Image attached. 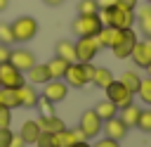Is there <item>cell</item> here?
I'll return each instance as SVG.
<instances>
[{"instance_id": "obj_3", "label": "cell", "mask_w": 151, "mask_h": 147, "mask_svg": "<svg viewBox=\"0 0 151 147\" xmlns=\"http://www.w3.org/2000/svg\"><path fill=\"white\" fill-rule=\"evenodd\" d=\"M101 45L97 40V36H83L76 40V62H92L99 55Z\"/></svg>"}, {"instance_id": "obj_11", "label": "cell", "mask_w": 151, "mask_h": 147, "mask_svg": "<svg viewBox=\"0 0 151 147\" xmlns=\"http://www.w3.org/2000/svg\"><path fill=\"white\" fill-rule=\"evenodd\" d=\"M80 140H85V135L78 128H61L59 133H52V145L54 147H71Z\"/></svg>"}, {"instance_id": "obj_44", "label": "cell", "mask_w": 151, "mask_h": 147, "mask_svg": "<svg viewBox=\"0 0 151 147\" xmlns=\"http://www.w3.org/2000/svg\"><path fill=\"white\" fill-rule=\"evenodd\" d=\"M144 2H149V5H151V0H144Z\"/></svg>"}, {"instance_id": "obj_17", "label": "cell", "mask_w": 151, "mask_h": 147, "mask_svg": "<svg viewBox=\"0 0 151 147\" xmlns=\"http://www.w3.org/2000/svg\"><path fill=\"white\" fill-rule=\"evenodd\" d=\"M101 130L106 133V138H111V140H123L125 135H127V126L118 119V116H113V119H109V121H104V126H101Z\"/></svg>"}, {"instance_id": "obj_1", "label": "cell", "mask_w": 151, "mask_h": 147, "mask_svg": "<svg viewBox=\"0 0 151 147\" xmlns=\"http://www.w3.org/2000/svg\"><path fill=\"white\" fill-rule=\"evenodd\" d=\"M9 26H12L14 43H19V45H24V43H28V40H33V38L38 36V19H35V17L21 14V17H17Z\"/></svg>"}, {"instance_id": "obj_23", "label": "cell", "mask_w": 151, "mask_h": 147, "mask_svg": "<svg viewBox=\"0 0 151 147\" xmlns=\"http://www.w3.org/2000/svg\"><path fill=\"white\" fill-rule=\"evenodd\" d=\"M45 64H47L50 78H64V74H66V69H68L71 62H66V59H61V57H52V59L45 62Z\"/></svg>"}, {"instance_id": "obj_24", "label": "cell", "mask_w": 151, "mask_h": 147, "mask_svg": "<svg viewBox=\"0 0 151 147\" xmlns=\"http://www.w3.org/2000/svg\"><path fill=\"white\" fill-rule=\"evenodd\" d=\"M116 78H113V74H111V69H106V66H94V76H92V83L97 85V88H106V85H111Z\"/></svg>"}, {"instance_id": "obj_10", "label": "cell", "mask_w": 151, "mask_h": 147, "mask_svg": "<svg viewBox=\"0 0 151 147\" xmlns=\"http://www.w3.org/2000/svg\"><path fill=\"white\" fill-rule=\"evenodd\" d=\"M123 36H125V28H116V26H101V31L97 33V40H99L101 50H104V47H106V50H111V47H116V45L123 40Z\"/></svg>"}, {"instance_id": "obj_9", "label": "cell", "mask_w": 151, "mask_h": 147, "mask_svg": "<svg viewBox=\"0 0 151 147\" xmlns=\"http://www.w3.org/2000/svg\"><path fill=\"white\" fill-rule=\"evenodd\" d=\"M9 64L26 74V71L35 64V55H33L31 50H26V47H12V52H9Z\"/></svg>"}, {"instance_id": "obj_32", "label": "cell", "mask_w": 151, "mask_h": 147, "mask_svg": "<svg viewBox=\"0 0 151 147\" xmlns=\"http://www.w3.org/2000/svg\"><path fill=\"white\" fill-rule=\"evenodd\" d=\"M137 128L144 130V133H151V109H142L139 121H137Z\"/></svg>"}, {"instance_id": "obj_41", "label": "cell", "mask_w": 151, "mask_h": 147, "mask_svg": "<svg viewBox=\"0 0 151 147\" xmlns=\"http://www.w3.org/2000/svg\"><path fill=\"white\" fill-rule=\"evenodd\" d=\"M9 9V0H0V12H7Z\"/></svg>"}, {"instance_id": "obj_13", "label": "cell", "mask_w": 151, "mask_h": 147, "mask_svg": "<svg viewBox=\"0 0 151 147\" xmlns=\"http://www.w3.org/2000/svg\"><path fill=\"white\" fill-rule=\"evenodd\" d=\"M137 40H139V38H137V33H134L132 28H125L123 40H120L116 47H111L113 57H116V59H127V57L132 55V47H134V43H137Z\"/></svg>"}, {"instance_id": "obj_21", "label": "cell", "mask_w": 151, "mask_h": 147, "mask_svg": "<svg viewBox=\"0 0 151 147\" xmlns=\"http://www.w3.org/2000/svg\"><path fill=\"white\" fill-rule=\"evenodd\" d=\"M54 57H61V59H66V62H76V43H73V40H66V38L57 40V45H54Z\"/></svg>"}, {"instance_id": "obj_8", "label": "cell", "mask_w": 151, "mask_h": 147, "mask_svg": "<svg viewBox=\"0 0 151 147\" xmlns=\"http://www.w3.org/2000/svg\"><path fill=\"white\" fill-rule=\"evenodd\" d=\"M64 81H66L68 88H85L90 83V78L85 74V64L83 62H71L66 74H64Z\"/></svg>"}, {"instance_id": "obj_42", "label": "cell", "mask_w": 151, "mask_h": 147, "mask_svg": "<svg viewBox=\"0 0 151 147\" xmlns=\"http://www.w3.org/2000/svg\"><path fill=\"white\" fill-rule=\"evenodd\" d=\"M71 147H92L87 140H80V142H76V145H71Z\"/></svg>"}, {"instance_id": "obj_16", "label": "cell", "mask_w": 151, "mask_h": 147, "mask_svg": "<svg viewBox=\"0 0 151 147\" xmlns=\"http://www.w3.org/2000/svg\"><path fill=\"white\" fill-rule=\"evenodd\" d=\"M17 92H19V107H24V109H35V104H38V100H40V92H38L31 83H24L21 88H17Z\"/></svg>"}, {"instance_id": "obj_15", "label": "cell", "mask_w": 151, "mask_h": 147, "mask_svg": "<svg viewBox=\"0 0 151 147\" xmlns=\"http://www.w3.org/2000/svg\"><path fill=\"white\" fill-rule=\"evenodd\" d=\"M40 133H42V128H40L38 119H26V121L21 123V128H19V138H21L26 145H35V140L40 138Z\"/></svg>"}, {"instance_id": "obj_6", "label": "cell", "mask_w": 151, "mask_h": 147, "mask_svg": "<svg viewBox=\"0 0 151 147\" xmlns=\"http://www.w3.org/2000/svg\"><path fill=\"white\" fill-rule=\"evenodd\" d=\"M26 83V74L12 66L9 62L0 64V88H21Z\"/></svg>"}, {"instance_id": "obj_36", "label": "cell", "mask_w": 151, "mask_h": 147, "mask_svg": "<svg viewBox=\"0 0 151 147\" xmlns=\"http://www.w3.org/2000/svg\"><path fill=\"white\" fill-rule=\"evenodd\" d=\"M92 147H120V142H118V140H111V138H101V140H97Z\"/></svg>"}, {"instance_id": "obj_22", "label": "cell", "mask_w": 151, "mask_h": 147, "mask_svg": "<svg viewBox=\"0 0 151 147\" xmlns=\"http://www.w3.org/2000/svg\"><path fill=\"white\" fill-rule=\"evenodd\" d=\"M38 123H40V128L45 133H59L61 128H66V123L57 114H52V116H38Z\"/></svg>"}, {"instance_id": "obj_2", "label": "cell", "mask_w": 151, "mask_h": 147, "mask_svg": "<svg viewBox=\"0 0 151 147\" xmlns=\"http://www.w3.org/2000/svg\"><path fill=\"white\" fill-rule=\"evenodd\" d=\"M101 26L104 24H101L99 14H78L73 19V24H71V31L78 38H83V36H97L101 31Z\"/></svg>"}, {"instance_id": "obj_34", "label": "cell", "mask_w": 151, "mask_h": 147, "mask_svg": "<svg viewBox=\"0 0 151 147\" xmlns=\"http://www.w3.org/2000/svg\"><path fill=\"white\" fill-rule=\"evenodd\" d=\"M35 147H54V145H52V133H45V130H42L40 138L35 140Z\"/></svg>"}, {"instance_id": "obj_31", "label": "cell", "mask_w": 151, "mask_h": 147, "mask_svg": "<svg viewBox=\"0 0 151 147\" xmlns=\"http://www.w3.org/2000/svg\"><path fill=\"white\" fill-rule=\"evenodd\" d=\"M35 109L40 111V116H52V114H54V102H50L47 97H42V95H40V100H38Z\"/></svg>"}, {"instance_id": "obj_29", "label": "cell", "mask_w": 151, "mask_h": 147, "mask_svg": "<svg viewBox=\"0 0 151 147\" xmlns=\"http://www.w3.org/2000/svg\"><path fill=\"white\" fill-rule=\"evenodd\" d=\"M78 14H97L99 12V5L97 0H78Z\"/></svg>"}, {"instance_id": "obj_7", "label": "cell", "mask_w": 151, "mask_h": 147, "mask_svg": "<svg viewBox=\"0 0 151 147\" xmlns=\"http://www.w3.org/2000/svg\"><path fill=\"white\" fill-rule=\"evenodd\" d=\"M40 95L57 104V102H64V100H66V95H68V85H66L64 78H50V81L42 85V92H40Z\"/></svg>"}, {"instance_id": "obj_30", "label": "cell", "mask_w": 151, "mask_h": 147, "mask_svg": "<svg viewBox=\"0 0 151 147\" xmlns=\"http://www.w3.org/2000/svg\"><path fill=\"white\" fill-rule=\"evenodd\" d=\"M0 43L2 45H14V36H12V26L9 21H0Z\"/></svg>"}, {"instance_id": "obj_26", "label": "cell", "mask_w": 151, "mask_h": 147, "mask_svg": "<svg viewBox=\"0 0 151 147\" xmlns=\"http://www.w3.org/2000/svg\"><path fill=\"white\" fill-rule=\"evenodd\" d=\"M0 107L19 109V92H17V88H0Z\"/></svg>"}, {"instance_id": "obj_39", "label": "cell", "mask_w": 151, "mask_h": 147, "mask_svg": "<svg viewBox=\"0 0 151 147\" xmlns=\"http://www.w3.org/2000/svg\"><path fill=\"white\" fill-rule=\"evenodd\" d=\"M116 2H118V0H97L99 9H101V7H116Z\"/></svg>"}, {"instance_id": "obj_14", "label": "cell", "mask_w": 151, "mask_h": 147, "mask_svg": "<svg viewBox=\"0 0 151 147\" xmlns=\"http://www.w3.org/2000/svg\"><path fill=\"white\" fill-rule=\"evenodd\" d=\"M111 26H116V28H132V26H134V9H132V7L116 5V7H113Z\"/></svg>"}, {"instance_id": "obj_25", "label": "cell", "mask_w": 151, "mask_h": 147, "mask_svg": "<svg viewBox=\"0 0 151 147\" xmlns=\"http://www.w3.org/2000/svg\"><path fill=\"white\" fill-rule=\"evenodd\" d=\"M118 81H120V83H123V85H125V88H127L132 95H137V90H139V83H142V76H139L134 69H127V71H123V76H120Z\"/></svg>"}, {"instance_id": "obj_19", "label": "cell", "mask_w": 151, "mask_h": 147, "mask_svg": "<svg viewBox=\"0 0 151 147\" xmlns=\"http://www.w3.org/2000/svg\"><path fill=\"white\" fill-rule=\"evenodd\" d=\"M50 81V71H47V64H33L28 71H26V83L31 85H45Z\"/></svg>"}, {"instance_id": "obj_37", "label": "cell", "mask_w": 151, "mask_h": 147, "mask_svg": "<svg viewBox=\"0 0 151 147\" xmlns=\"http://www.w3.org/2000/svg\"><path fill=\"white\" fill-rule=\"evenodd\" d=\"M9 52H12V47L0 43V64H2V62H9Z\"/></svg>"}, {"instance_id": "obj_33", "label": "cell", "mask_w": 151, "mask_h": 147, "mask_svg": "<svg viewBox=\"0 0 151 147\" xmlns=\"http://www.w3.org/2000/svg\"><path fill=\"white\" fill-rule=\"evenodd\" d=\"M12 126V109L0 107V128H9Z\"/></svg>"}, {"instance_id": "obj_5", "label": "cell", "mask_w": 151, "mask_h": 147, "mask_svg": "<svg viewBox=\"0 0 151 147\" xmlns=\"http://www.w3.org/2000/svg\"><path fill=\"white\" fill-rule=\"evenodd\" d=\"M106 90V100H111L118 109H123V107H127V104H132L134 102V95L120 83V81H113L111 85H106L104 88Z\"/></svg>"}, {"instance_id": "obj_43", "label": "cell", "mask_w": 151, "mask_h": 147, "mask_svg": "<svg viewBox=\"0 0 151 147\" xmlns=\"http://www.w3.org/2000/svg\"><path fill=\"white\" fill-rule=\"evenodd\" d=\"M146 74H149V78H151V64H146Z\"/></svg>"}, {"instance_id": "obj_27", "label": "cell", "mask_w": 151, "mask_h": 147, "mask_svg": "<svg viewBox=\"0 0 151 147\" xmlns=\"http://www.w3.org/2000/svg\"><path fill=\"white\" fill-rule=\"evenodd\" d=\"M94 111H97V116H99L101 121H109V119L118 116V107H116L111 100H101V102H97Z\"/></svg>"}, {"instance_id": "obj_20", "label": "cell", "mask_w": 151, "mask_h": 147, "mask_svg": "<svg viewBox=\"0 0 151 147\" xmlns=\"http://www.w3.org/2000/svg\"><path fill=\"white\" fill-rule=\"evenodd\" d=\"M139 114H142V107H137L134 102H132V104H127V107H123V109H118V119H120L127 128H137Z\"/></svg>"}, {"instance_id": "obj_4", "label": "cell", "mask_w": 151, "mask_h": 147, "mask_svg": "<svg viewBox=\"0 0 151 147\" xmlns=\"http://www.w3.org/2000/svg\"><path fill=\"white\" fill-rule=\"evenodd\" d=\"M101 126H104V121L97 116V111H94V109H85V111L80 114L78 130L85 135V140H92V138H97V135L101 133Z\"/></svg>"}, {"instance_id": "obj_35", "label": "cell", "mask_w": 151, "mask_h": 147, "mask_svg": "<svg viewBox=\"0 0 151 147\" xmlns=\"http://www.w3.org/2000/svg\"><path fill=\"white\" fill-rule=\"evenodd\" d=\"M12 128H0V147H7L9 140H12Z\"/></svg>"}, {"instance_id": "obj_40", "label": "cell", "mask_w": 151, "mask_h": 147, "mask_svg": "<svg viewBox=\"0 0 151 147\" xmlns=\"http://www.w3.org/2000/svg\"><path fill=\"white\" fill-rule=\"evenodd\" d=\"M42 2H45L47 7H59V5L64 2V0H42Z\"/></svg>"}, {"instance_id": "obj_28", "label": "cell", "mask_w": 151, "mask_h": 147, "mask_svg": "<svg viewBox=\"0 0 151 147\" xmlns=\"http://www.w3.org/2000/svg\"><path fill=\"white\" fill-rule=\"evenodd\" d=\"M137 95H139V100H142L144 104H149V107H151V78H149V76H146V78H142Z\"/></svg>"}, {"instance_id": "obj_18", "label": "cell", "mask_w": 151, "mask_h": 147, "mask_svg": "<svg viewBox=\"0 0 151 147\" xmlns=\"http://www.w3.org/2000/svg\"><path fill=\"white\" fill-rule=\"evenodd\" d=\"M134 24L139 26V31L146 38H151V5L149 2H144L139 9H134Z\"/></svg>"}, {"instance_id": "obj_12", "label": "cell", "mask_w": 151, "mask_h": 147, "mask_svg": "<svg viewBox=\"0 0 151 147\" xmlns=\"http://www.w3.org/2000/svg\"><path fill=\"white\" fill-rule=\"evenodd\" d=\"M130 57H132V62H134L139 69H146V64H151V38L137 40Z\"/></svg>"}, {"instance_id": "obj_38", "label": "cell", "mask_w": 151, "mask_h": 147, "mask_svg": "<svg viewBox=\"0 0 151 147\" xmlns=\"http://www.w3.org/2000/svg\"><path fill=\"white\" fill-rule=\"evenodd\" d=\"M7 147H26V142H24V140H21V138H19V133H14V135H12V140H9V145H7Z\"/></svg>"}]
</instances>
